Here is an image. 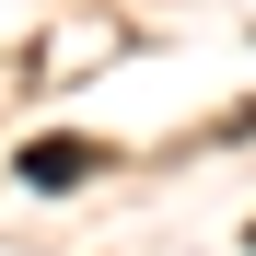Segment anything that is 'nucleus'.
Masks as SVG:
<instances>
[{
	"label": "nucleus",
	"instance_id": "f257e3e1",
	"mask_svg": "<svg viewBox=\"0 0 256 256\" xmlns=\"http://www.w3.org/2000/svg\"><path fill=\"white\" fill-rule=\"evenodd\" d=\"M94 163H105L94 140H35V152H24V186H47V198H58V186H82V175H94Z\"/></svg>",
	"mask_w": 256,
	"mask_h": 256
}]
</instances>
